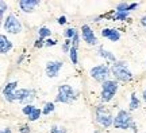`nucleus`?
I'll return each instance as SVG.
<instances>
[{
    "label": "nucleus",
    "mask_w": 146,
    "mask_h": 133,
    "mask_svg": "<svg viewBox=\"0 0 146 133\" xmlns=\"http://www.w3.org/2000/svg\"><path fill=\"white\" fill-rule=\"evenodd\" d=\"M38 4H39V0H21L19 1V7L23 12H33Z\"/></svg>",
    "instance_id": "ddd939ff"
},
{
    "label": "nucleus",
    "mask_w": 146,
    "mask_h": 133,
    "mask_svg": "<svg viewBox=\"0 0 146 133\" xmlns=\"http://www.w3.org/2000/svg\"><path fill=\"white\" fill-rule=\"evenodd\" d=\"M64 62L61 61H49L46 65V74L49 78H54L57 77L58 71L61 70V67H62Z\"/></svg>",
    "instance_id": "9d476101"
},
{
    "label": "nucleus",
    "mask_w": 146,
    "mask_h": 133,
    "mask_svg": "<svg viewBox=\"0 0 146 133\" xmlns=\"http://www.w3.org/2000/svg\"><path fill=\"white\" fill-rule=\"evenodd\" d=\"M81 36H83V41L87 42L88 45H96L98 43V38L94 34V31L91 30V27L88 24H83L81 26Z\"/></svg>",
    "instance_id": "1a4fd4ad"
},
{
    "label": "nucleus",
    "mask_w": 146,
    "mask_h": 133,
    "mask_svg": "<svg viewBox=\"0 0 146 133\" xmlns=\"http://www.w3.org/2000/svg\"><path fill=\"white\" fill-rule=\"evenodd\" d=\"M138 7V3H131V4H129V3H126V1H122V3H119V4L116 5V12H130L131 10H134V8H137Z\"/></svg>",
    "instance_id": "2eb2a0df"
},
{
    "label": "nucleus",
    "mask_w": 146,
    "mask_h": 133,
    "mask_svg": "<svg viewBox=\"0 0 146 133\" xmlns=\"http://www.w3.org/2000/svg\"><path fill=\"white\" fill-rule=\"evenodd\" d=\"M69 56H70V61L73 65H77V48L72 47L70 51H69Z\"/></svg>",
    "instance_id": "4be33fe9"
},
{
    "label": "nucleus",
    "mask_w": 146,
    "mask_h": 133,
    "mask_svg": "<svg viewBox=\"0 0 146 133\" xmlns=\"http://www.w3.org/2000/svg\"><path fill=\"white\" fill-rule=\"evenodd\" d=\"M43 45H45V43H43V39H38V41H35V43H34L35 47H42Z\"/></svg>",
    "instance_id": "7c9ffc66"
},
{
    "label": "nucleus",
    "mask_w": 146,
    "mask_h": 133,
    "mask_svg": "<svg viewBox=\"0 0 146 133\" xmlns=\"http://www.w3.org/2000/svg\"><path fill=\"white\" fill-rule=\"evenodd\" d=\"M129 18V12H116L115 11L114 20H126Z\"/></svg>",
    "instance_id": "412c9836"
},
{
    "label": "nucleus",
    "mask_w": 146,
    "mask_h": 133,
    "mask_svg": "<svg viewBox=\"0 0 146 133\" xmlns=\"http://www.w3.org/2000/svg\"><path fill=\"white\" fill-rule=\"evenodd\" d=\"M74 100V90L72 89L70 85H61L58 87V94L56 97L57 102L70 104Z\"/></svg>",
    "instance_id": "39448f33"
},
{
    "label": "nucleus",
    "mask_w": 146,
    "mask_h": 133,
    "mask_svg": "<svg viewBox=\"0 0 146 133\" xmlns=\"http://www.w3.org/2000/svg\"><path fill=\"white\" fill-rule=\"evenodd\" d=\"M72 41H70V39H66V41H65V43H64L62 45V51L64 52H69L70 51V48H72Z\"/></svg>",
    "instance_id": "b1692460"
},
{
    "label": "nucleus",
    "mask_w": 146,
    "mask_h": 133,
    "mask_svg": "<svg viewBox=\"0 0 146 133\" xmlns=\"http://www.w3.org/2000/svg\"><path fill=\"white\" fill-rule=\"evenodd\" d=\"M141 23H142V24H143V26L146 27V16H143V18H142V19H141Z\"/></svg>",
    "instance_id": "473e14b6"
},
{
    "label": "nucleus",
    "mask_w": 146,
    "mask_h": 133,
    "mask_svg": "<svg viewBox=\"0 0 146 133\" xmlns=\"http://www.w3.org/2000/svg\"><path fill=\"white\" fill-rule=\"evenodd\" d=\"M3 27H4V30L7 31V32H11V34H19L22 31V23L19 22V19H18L15 15H12V14H10V15L4 19Z\"/></svg>",
    "instance_id": "423d86ee"
},
{
    "label": "nucleus",
    "mask_w": 146,
    "mask_h": 133,
    "mask_svg": "<svg viewBox=\"0 0 146 133\" xmlns=\"http://www.w3.org/2000/svg\"><path fill=\"white\" fill-rule=\"evenodd\" d=\"M16 86H18V82H8L7 85H5V87L3 89V96H4V98L8 101V102H14L15 101V89Z\"/></svg>",
    "instance_id": "9b49d317"
},
{
    "label": "nucleus",
    "mask_w": 146,
    "mask_h": 133,
    "mask_svg": "<svg viewBox=\"0 0 146 133\" xmlns=\"http://www.w3.org/2000/svg\"><path fill=\"white\" fill-rule=\"evenodd\" d=\"M118 92V82L116 81H106L102 83V101L108 102L112 100L115 94Z\"/></svg>",
    "instance_id": "7ed1b4c3"
},
{
    "label": "nucleus",
    "mask_w": 146,
    "mask_h": 133,
    "mask_svg": "<svg viewBox=\"0 0 146 133\" xmlns=\"http://www.w3.org/2000/svg\"><path fill=\"white\" fill-rule=\"evenodd\" d=\"M5 10H7V5H5L4 1H1V3H0V14H1V18L4 16Z\"/></svg>",
    "instance_id": "cd10ccee"
},
{
    "label": "nucleus",
    "mask_w": 146,
    "mask_h": 133,
    "mask_svg": "<svg viewBox=\"0 0 146 133\" xmlns=\"http://www.w3.org/2000/svg\"><path fill=\"white\" fill-rule=\"evenodd\" d=\"M138 107H139V100L137 98L135 93H133L131 94V100H130V109L134 110V109H138Z\"/></svg>",
    "instance_id": "a211bd4d"
},
{
    "label": "nucleus",
    "mask_w": 146,
    "mask_h": 133,
    "mask_svg": "<svg viewBox=\"0 0 146 133\" xmlns=\"http://www.w3.org/2000/svg\"><path fill=\"white\" fill-rule=\"evenodd\" d=\"M76 34H77V30H76V28H73V27L68 28V30H65V32H64L65 38H66V39H70V41L74 38V35H76Z\"/></svg>",
    "instance_id": "6ab92c4d"
},
{
    "label": "nucleus",
    "mask_w": 146,
    "mask_h": 133,
    "mask_svg": "<svg viewBox=\"0 0 146 133\" xmlns=\"http://www.w3.org/2000/svg\"><path fill=\"white\" fill-rule=\"evenodd\" d=\"M54 110V104L53 102H46L45 104V107H43V110H42V114H49L50 112Z\"/></svg>",
    "instance_id": "5701e85b"
},
{
    "label": "nucleus",
    "mask_w": 146,
    "mask_h": 133,
    "mask_svg": "<svg viewBox=\"0 0 146 133\" xmlns=\"http://www.w3.org/2000/svg\"><path fill=\"white\" fill-rule=\"evenodd\" d=\"M34 96H35V92L33 89H19L15 92V101L25 104L26 106V105H30V102L34 100Z\"/></svg>",
    "instance_id": "6e6552de"
},
{
    "label": "nucleus",
    "mask_w": 146,
    "mask_h": 133,
    "mask_svg": "<svg viewBox=\"0 0 146 133\" xmlns=\"http://www.w3.org/2000/svg\"><path fill=\"white\" fill-rule=\"evenodd\" d=\"M1 133H11V129H10V128L3 129V130H1Z\"/></svg>",
    "instance_id": "72a5a7b5"
},
{
    "label": "nucleus",
    "mask_w": 146,
    "mask_h": 133,
    "mask_svg": "<svg viewBox=\"0 0 146 133\" xmlns=\"http://www.w3.org/2000/svg\"><path fill=\"white\" fill-rule=\"evenodd\" d=\"M54 45H57V42L53 41V39H47V41L45 42V46H54Z\"/></svg>",
    "instance_id": "c85d7f7f"
},
{
    "label": "nucleus",
    "mask_w": 146,
    "mask_h": 133,
    "mask_svg": "<svg viewBox=\"0 0 146 133\" xmlns=\"http://www.w3.org/2000/svg\"><path fill=\"white\" fill-rule=\"evenodd\" d=\"M57 22H58V24H65L66 23V18L65 16H60Z\"/></svg>",
    "instance_id": "2f4dec72"
},
{
    "label": "nucleus",
    "mask_w": 146,
    "mask_h": 133,
    "mask_svg": "<svg viewBox=\"0 0 146 133\" xmlns=\"http://www.w3.org/2000/svg\"><path fill=\"white\" fill-rule=\"evenodd\" d=\"M89 74H91V77L94 78V79H96L98 82H106L108 81L107 78H108L110 75V69L107 65H98V66H95L91 69V71H89Z\"/></svg>",
    "instance_id": "0eeeda50"
},
{
    "label": "nucleus",
    "mask_w": 146,
    "mask_h": 133,
    "mask_svg": "<svg viewBox=\"0 0 146 133\" xmlns=\"http://www.w3.org/2000/svg\"><path fill=\"white\" fill-rule=\"evenodd\" d=\"M21 133H30V128H29V125H23L21 128Z\"/></svg>",
    "instance_id": "c756f323"
},
{
    "label": "nucleus",
    "mask_w": 146,
    "mask_h": 133,
    "mask_svg": "<svg viewBox=\"0 0 146 133\" xmlns=\"http://www.w3.org/2000/svg\"><path fill=\"white\" fill-rule=\"evenodd\" d=\"M50 133H66V129L64 128V126L54 125V126H52V129H50Z\"/></svg>",
    "instance_id": "a878e982"
},
{
    "label": "nucleus",
    "mask_w": 146,
    "mask_h": 133,
    "mask_svg": "<svg viewBox=\"0 0 146 133\" xmlns=\"http://www.w3.org/2000/svg\"><path fill=\"white\" fill-rule=\"evenodd\" d=\"M72 42H73V46L72 47L77 48V47H78V43H80V35H78V31H77V34L74 35V38L72 39Z\"/></svg>",
    "instance_id": "bb28decb"
},
{
    "label": "nucleus",
    "mask_w": 146,
    "mask_h": 133,
    "mask_svg": "<svg viewBox=\"0 0 146 133\" xmlns=\"http://www.w3.org/2000/svg\"><path fill=\"white\" fill-rule=\"evenodd\" d=\"M11 48H12V43H11V41L5 35H1L0 36V51H1V54L10 52Z\"/></svg>",
    "instance_id": "4468645a"
},
{
    "label": "nucleus",
    "mask_w": 146,
    "mask_h": 133,
    "mask_svg": "<svg viewBox=\"0 0 146 133\" xmlns=\"http://www.w3.org/2000/svg\"><path fill=\"white\" fill-rule=\"evenodd\" d=\"M96 123H99L104 128H108L111 125H114L112 114L104 106H98L96 107Z\"/></svg>",
    "instance_id": "20e7f679"
},
{
    "label": "nucleus",
    "mask_w": 146,
    "mask_h": 133,
    "mask_svg": "<svg viewBox=\"0 0 146 133\" xmlns=\"http://www.w3.org/2000/svg\"><path fill=\"white\" fill-rule=\"evenodd\" d=\"M102 36L107 38L112 42H118L120 39V32L115 28H103L102 30Z\"/></svg>",
    "instance_id": "f8f14e48"
},
{
    "label": "nucleus",
    "mask_w": 146,
    "mask_h": 133,
    "mask_svg": "<svg viewBox=\"0 0 146 133\" xmlns=\"http://www.w3.org/2000/svg\"><path fill=\"white\" fill-rule=\"evenodd\" d=\"M34 109H35V107L33 106V105H26V106H23L22 112H23V114H26V116H30V114L34 112Z\"/></svg>",
    "instance_id": "393cba45"
},
{
    "label": "nucleus",
    "mask_w": 146,
    "mask_h": 133,
    "mask_svg": "<svg viewBox=\"0 0 146 133\" xmlns=\"http://www.w3.org/2000/svg\"><path fill=\"white\" fill-rule=\"evenodd\" d=\"M133 117L130 116V113L127 110H119L116 117L114 118V126L118 129H129L134 125Z\"/></svg>",
    "instance_id": "f03ea898"
},
{
    "label": "nucleus",
    "mask_w": 146,
    "mask_h": 133,
    "mask_svg": "<svg viewBox=\"0 0 146 133\" xmlns=\"http://www.w3.org/2000/svg\"><path fill=\"white\" fill-rule=\"evenodd\" d=\"M98 54H99V56L104 58V59L112 61L114 63L116 62V58H115L114 54H112V52H110V51H107V50H104V47H103V46H100L99 48H98Z\"/></svg>",
    "instance_id": "dca6fc26"
},
{
    "label": "nucleus",
    "mask_w": 146,
    "mask_h": 133,
    "mask_svg": "<svg viewBox=\"0 0 146 133\" xmlns=\"http://www.w3.org/2000/svg\"><path fill=\"white\" fill-rule=\"evenodd\" d=\"M38 35H39V39H45V38H49V36L52 35V31H50V28H47V27H41L38 30Z\"/></svg>",
    "instance_id": "f3484780"
},
{
    "label": "nucleus",
    "mask_w": 146,
    "mask_h": 133,
    "mask_svg": "<svg viewBox=\"0 0 146 133\" xmlns=\"http://www.w3.org/2000/svg\"><path fill=\"white\" fill-rule=\"evenodd\" d=\"M142 98H143V100L146 101V89L143 90V93H142Z\"/></svg>",
    "instance_id": "f704fd0d"
},
{
    "label": "nucleus",
    "mask_w": 146,
    "mask_h": 133,
    "mask_svg": "<svg viewBox=\"0 0 146 133\" xmlns=\"http://www.w3.org/2000/svg\"><path fill=\"white\" fill-rule=\"evenodd\" d=\"M111 71H112V74L115 75V78H116L118 81L129 82V81H131V78H133V73L129 70L127 63L123 61L115 62L114 65H112V67H111Z\"/></svg>",
    "instance_id": "f257e3e1"
},
{
    "label": "nucleus",
    "mask_w": 146,
    "mask_h": 133,
    "mask_svg": "<svg viewBox=\"0 0 146 133\" xmlns=\"http://www.w3.org/2000/svg\"><path fill=\"white\" fill-rule=\"evenodd\" d=\"M41 114H42V110L41 109H38V107H35V109H34V112L29 116V120H30V121H36L38 118L41 117Z\"/></svg>",
    "instance_id": "aec40b11"
},
{
    "label": "nucleus",
    "mask_w": 146,
    "mask_h": 133,
    "mask_svg": "<svg viewBox=\"0 0 146 133\" xmlns=\"http://www.w3.org/2000/svg\"><path fill=\"white\" fill-rule=\"evenodd\" d=\"M95 133H99V132H98V130H95Z\"/></svg>",
    "instance_id": "c9c22d12"
}]
</instances>
